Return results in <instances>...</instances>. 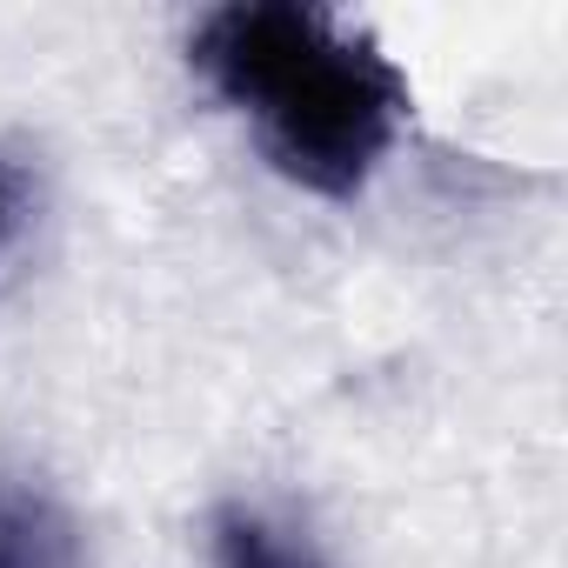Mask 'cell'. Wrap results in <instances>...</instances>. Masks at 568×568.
I'll use <instances>...</instances> for the list:
<instances>
[{
    "mask_svg": "<svg viewBox=\"0 0 568 568\" xmlns=\"http://www.w3.org/2000/svg\"><path fill=\"white\" fill-rule=\"evenodd\" d=\"M207 94L247 121L261 161L322 201H355L408 128L402 68L302 0H227L187 41Z\"/></svg>",
    "mask_w": 568,
    "mask_h": 568,
    "instance_id": "1",
    "label": "cell"
},
{
    "mask_svg": "<svg viewBox=\"0 0 568 568\" xmlns=\"http://www.w3.org/2000/svg\"><path fill=\"white\" fill-rule=\"evenodd\" d=\"M207 568H335V561L295 515L227 495L207 515Z\"/></svg>",
    "mask_w": 568,
    "mask_h": 568,
    "instance_id": "2",
    "label": "cell"
},
{
    "mask_svg": "<svg viewBox=\"0 0 568 568\" xmlns=\"http://www.w3.org/2000/svg\"><path fill=\"white\" fill-rule=\"evenodd\" d=\"M88 535L74 508L34 481V475H0V568H81Z\"/></svg>",
    "mask_w": 568,
    "mask_h": 568,
    "instance_id": "3",
    "label": "cell"
},
{
    "mask_svg": "<svg viewBox=\"0 0 568 568\" xmlns=\"http://www.w3.org/2000/svg\"><path fill=\"white\" fill-rule=\"evenodd\" d=\"M21 227H28V174L14 161H0V254L14 247Z\"/></svg>",
    "mask_w": 568,
    "mask_h": 568,
    "instance_id": "4",
    "label": "cell"
}]
</instances>
